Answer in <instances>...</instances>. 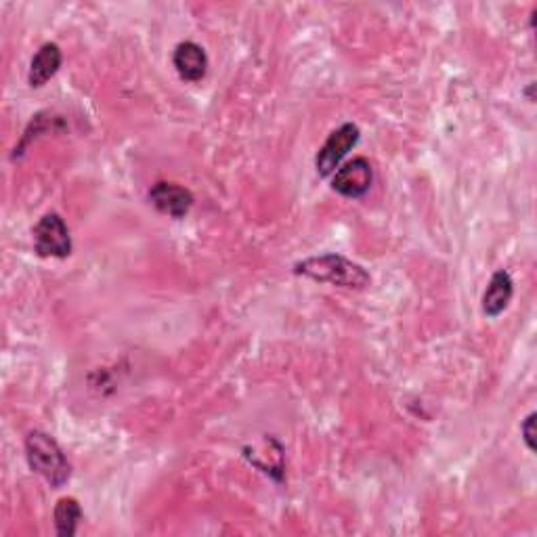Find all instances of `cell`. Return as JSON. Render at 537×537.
<instances>
[{
    "label": "cell",
    "mask_w": 537,
    "mask_h": 537,
    "mask_svg": "<svg viewBox=\"0 0 537 537\" xmlns=\"http://www.w3.org/2000/svg\"><path fill=\"white\" fill-rule=\"evenodd\" d=\"M173 66L181 80L200 82L208 72V55L204 47L193 40H183L173 51Z\"/></svg>",
    "instance_id": "7"
},
{
    "label": "cell",
    "mask_w": 537,
    "mask_h": 537,
    "mask_svg": "<svg viewBox=\"0 0 537 537\" xmlns=\"http://www.w3.org/2000/svg\"><path fill=\"white\" fill-rule=\"evenodd\" d=\"M359 135H361V131H359L357 124L345 122L326 139V143L321 145V149L317 152V158H315V168H317V175L321 179H328L336 173V170L340 168V162L345 160L351 149L359 143Z\"/></svg>",
    "instance_id": "4"
},
{
    "label": "cell",
    "mask_w": 537,
    "mask_h": 537,
    "mask_svg": "<svg viewBox=\"0 0 537 537\" xmlns=\"http://www.w3.org/2000/svg\"><path fill=\"white\" fill-rule=\"evenodd\" d=\"M34 250L42 259H68L72 254L70 229L57 212H47L34 229Z\"/></svg>",
    "instance_id": "3"
},
{
    "label": "cell",
    "mask_w": 537,
    "mask_h": 537,
    "mask_svg": "<svg viewBox=\"0 0 537 537\" xmlns=\"http://www.w3.org/2000/svg\"><path fill=\"white\" fill-rule=\"evenodd\" d=\"M53 519H55V531L59 537H74L80 521H82V508L76 498H61L55 504L53 510Z\"/></svg>",
    "instance_id": "10"
},
{
    "label": "cell",
    "mask_w": 537,
    "mask_h": 537,
    "mask_svg": "<svg viewBox=\"0 0 537 537\" xmlns=\"http://www.w3.org/2000/svg\"><path fill=\"white\" fill-rule=\"evenodd\" d=\"M374 168L368 158H353L332 175V189L349 200L363 198L372 189Z\"/></svg>",
    "instance_id": "5"
},
{
    "label": "cell",
    "mask_w": 537,
    "mask_h": 537,
    "mask_svg": "<svg viewBox=\"0 0 537 537\" xmlns=\"http://www.w3.org/2000/svg\"><path fill=\"white\" fill-rule=\"evenodd\" d=\"M535 418H537V414L531 412L521 424V435H523V441H525L529 451H535Z\"/></svg>",
    "instance_id": "11"
},
{
    "label": "cell",
    "mask_w": 537,
    "mask_h": 537,
    "mask_svg": "<svg viewBox=\"0 0 537 537\" xmlns=\"http://www.w3.org/2000/svg\"><path fill=\"white\" fill-rule=\"evenodd\" d=\"M149 202L154 204L158 212L168 214L173 219H183L193 206V193L179 183L158 181L149 189Z\"/></svg>",
    "instance_id": "6"
},
{
    "label": "cell",
    "mask_w": 537,
    "mask_h": 537,
    "mask_svg": "<svg viewBox=\"0 0 537 537\" xmlns=\"http://www.w3.org/2000/svg\"><path fill=\"white\" fill-rule=\"evenodd\" d=\"M514 294V282L508 271L500 269L491 275L489 286L483 294V313L487 317H500L512 300Z\"/></svg>",
    "instance_id": "9"
},
{
    "label": "cell",
    "mask_w": 537,
    "mask_h": 537,
    "mask_svg": "<svg viewBox=\"0 0 537 537\" xmlns=\"http://www.w3.org/2000/svg\"><path fill=\"white\" fill-rule=\"evenodd\" d=\"M294 273L309 277L319 284H330V286L347 288V290H363L372 282L368 271L340 254L311 256V259L303 263H296Z\"/></svg>",
    "instance_id": "1"
},
{
    "label": "cell",
    "mask_w": 537,
    "mask_h": 537,
    "mask_svg": "<svg viewBox=\"0 0 537 537\" xmlns=\"http://www.w3.org/2000/svg\"><path fill=\"white\" fill-rule=\"evenodd\" d=\"M26 460L32 472L45 479L53 489L66 485L72 477V466L59 443L42 431H32L26 437Z\"/></svg>",
    "instance_id": "2"
},
{
    "label": "cell",
    "mask_w": 537,
    "mask_h": 537,
    "mask_svg": "<svg viewBox=\"0 0 537 537\" xmlns=\"http://www.w3.org/2000/svg\"><path fill=\"white\" fill-rule=\"evenodd\" d=\"M63 63V53L59 45L55 42H45L36 55L30 61V70H28V84L32 89H42L45 84L59 72Z\"/></svg>",
    "instance_id": "8"
}]
</instances>
